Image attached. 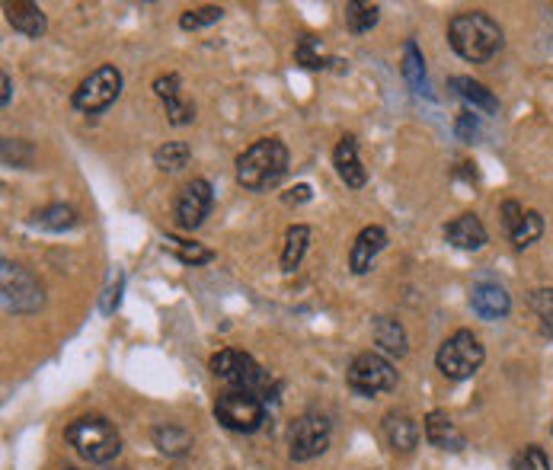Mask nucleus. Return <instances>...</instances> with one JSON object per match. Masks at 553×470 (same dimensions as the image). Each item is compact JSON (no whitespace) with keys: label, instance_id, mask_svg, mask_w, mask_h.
Instances as JSON below:
<instances>
[{"label":"nucleus","instance_id":"aec40b11","mask_svg":"<svg viewBox=\"0 0 553 470\" xmlns=\"http://www.w3.org/2000/svg\"><path fill=\"white\" fill-rule=\"evenodd\" d=\"M311 247V228L307 224H291L288 234H285V250H282V269L285 272H295L301 266V259Z\"/></svg>","mask_w":553,"mask_h":470},{"label":"nucleus","instance_id":"0eeeda50","mask_svg":"<svg viewBox=\"0 0 553 470\" xmlns=\"http://www.w3.org/2000/svg\"><path fill=\"white\" fill-rule=\"evenodd\" d=\"M215 416H218V423L224 429L250 435V432H256L259 426H263L266 407H263V400H259L256 394H250V391H227L215 403Z\"/></svg>","mask_w":553,"mask_h":470},{"label":"nucleus","instance_id":"4be33fe9","mask_svg":"<svg viewBox=\"0 0 553 470\" xmlns=\"http://www.w3.org/2000/svg\"><path fill=\"white\" fill-rule=\"evenodd\" d=\"M451 90H458V96H464V100L474 109H483V112H496L499 109L496 96L474 77H451Z\"/></svg>","mask_w":553,"mask_h":470},{"label":"nucleus","instance_id":"72a5a7b5","mask_svg":"<svg viewBox=\"0 0 553 470\" xmlns=\"http://www.w3.org/2000/svg\"><path fill=\"white\" fill-rule=\"evenodd\" d=\"M0 80H4V96H0V103H4V106H10V77L4 74V77H0Z\"/></svg>","mask_w":553,"mask_h":470},{"label":"nucleus","instance_id":"6ab92c4d","mask_svg":"<svg viewBox=\"0 0 553 470\" xmlns=\"http://www.w3.org/2000/svg\"><path fill=\"white\" fill-rule=\"evenodd\" d=\"M154 90H157L160 100L167 103V109H170V122H173V125H186V122L195 119V109L186 106V103H180V77H176V74L157 77Z\"/></svg>","mask_w":553,"mask_h":470},{"label":"nucleus","instance_id":"a211bd4d","mask_svg":"<svg viewBox=\"0 0 553 470\" xmlns=\"http://www.w3.org/2000/svg\"><path fill=\"white\" fill-rule=\"evenodd\" d=\"M384 435H387L390 448L403 451V455L419 445V426H416V419L406 416V413H387L384 416Z\"/></svg>","mask_w":553,"mask_h":470},{"label":"nucleus","instance_id":"b1692460","mask_svg":"<svg viewBox=\"0 0 553 470\" xmlns=\"http://www.w3.org/2000/svg\"><path fill=\"white\" fill-rule=\"evenodd\" d=\"M164 250L173 253V256H180L183 263H192V266H199V263H208V259H215V253H211L208 247H202V243L180 240V237H173V234L164 237Z\"/></svg>","mask_w":553,"mask_h":470},{"label":"nucleus","instance_id":"1a4fd4ad","mask_svg":"<svg viewBox=\"0 0 553 470\" xmlns=\"http://www.w3.org/2000/svg\"><path fill=\"white\" fill-rule=\"evenodd\" d=\"M330 448V419L320 413H304L295 419L288 432V455L291 461H311Z\"/></svg>","mask_w":553,"mask_h":470},{"label":"nucleus","instance_id":"f8f14e48","mask_svg":"<svg viewBox=\"0 0 553 470\" xmlns=\"http://www.w3.org/2000/svg\"><path fill=\"white\" fill-rule=\"evenodd\" d=\"M422 432H426V442L438 451H461L467 445L464 432L458 429V423L442 413V410H432L426 416V423H422Z\"/></svg>","mask_w":553,"mask_h":470},{"label":"nucleus","instance_id":"4468645a","mask_svg":"<svg viewBox=\"0 0 553 470\" xmlns=\"http://www.w3.org/2000/svg\"><path fill=\"white\" fill-rule=\"evenodd\" d=\"M384 247H387V231L378 228V224H371V228H365L359 237H355V243H352L349 269L355 275H365L371 269V263H374V256H378Z\"/></svg>","mask_w":553,"mask_h":470},{"label":"nucleus","instance_id":"393cba45","mask_svg":"<svg viewBox=\"0 0 553 470\" xmlns=\"http://www.w3.org/2000/svg\"><path fill=\"white\" fill-rule=\"evenodd\" d=\"M189 157H192V151H189L186 141H167L164 148L154 151V164H157L160 170L176 173V170H183V167L189 164Z\"/></svg>","mask_w":553,"mask_h":470},{"label":"nucleus","instance_id":"bb28decb","mask_svg":"<svg viewBox=\"0 0 553 470\" xmlns=\"http://www.w3.org/2000/svg\"><path fill=\"white\" fill-rule=\"evenodd\" d=\"M403 77L410 80L413 90H426V68H422V55H419V45L410 39L403 48Z\"/></svg>","mask_w":553,"mask_h":470},{"label":"nucleus","instance_id":"473e14b6","mask_svg":"<svg viewBox=\"0 0 553 470\" xmlns=\"http://www.w3.org/2000/svg\"><path fill=\"white\" fill-rule=\"evenodd\" d=\"M522 218H525V208L518 205V202H506V205H502V224H506L509 234L518 228V221H522Z\"/></svg>","mask_w":553,"mask_h":470},{"label":"nucleus","instance_id":"412c9836","mask_svg":"<svg viewBox=\"0 0 553 470\" xmlns=\"http://www.w3.org/2000/svg\"><path fill=\"white\" fill-rule=\"evenodd\" d=\"M374 343H378L387 355H406V330L394 317H378L374 320Z\"/></svg>","mask_w":553,"mask_h":470},{"label":"nucleus","instance_id":"f03ea898","mask_svg":"<svg viewBox=\"0 0 553 470\" xmlns=\"http://www.w3.org/2000/svg\"><path fill=\"white\" fill-rule=\"evenodd\" d=\"M288 173V148L279 138H263L237 157V183L250 192L275 189Z\"/></svg>","mask_w":553,"mask_h":470},{"label":"nucleus","instance_id":"7ed1b4c3","mask_svg":"<svg viewBox=\"0 0 553 470\" xmlns=\"http://www.w3.org/2000/svg\"><path fill=\"white\" fill-rule=\"evenodd\" d=\"M71 448H77L80 458H87L93 464H109L112 458H119L122 451V439L116 426L109 423L106 416H80L64 432Z\"/></svg>","mask_w":553,"mask_h":470},{"label":"nucleus","instance_id":"a878e982","mask_svg":"<svg viewBox=\"0 0 553 470\" xmlns=\"http://www.w3.org/2000/svg\"><path fill=\"white\" fill-rule=\"evenodd\" d=\"M154 442H157L160 451H164V455H183V451L192 445L189 432H186L183 426H173V423L160 426V429L154 432Z\"/></svg>","mask_w":553,"mask_h":470},{"label":"nucleus","instance_id":"5701e85b","mask_svg":"<svg viewBox=\"0 0 553 470\" xmlns=\"http://www.w3.org/2000/svg\"><path fill=\"white\" fill-rule=\"evenodd\" d=\"M381 16V7L378 4H362V0H349L346 4V29L355 32V36H362L368 32L374 23H378Z\"/></svg>","mask_w":553,"mask_h":470},{"label":"nucleus","instance_id":"39448f33","mask_svg":"<svg viewBox=\"0 0 553 470\" xmlns=\"http://www.w3.org/2000/svg\"><path fill=\"white\" fill-rule=\"evenodd\" d=\"M346 384H349V391L359 397H381L397 387V368L390 365L381 352H362L352 359L346 371Z\"/></svg>","mask_w":553,"mask_h":470},{"label":"nucleus","instance_id":"f704fd0d","mask_svg":"<svg viewBox=\"0 0 553 470\" xmlns=\"http://www.w3.org/2000/svg\"><path fill=\"white\" fill-rule=\"evenodd\" d=\"M71 470H74V467H71Z\"/></svg>","mask_w":553,"mask_h":470},{"label":"nucleus","instance_id":"2f4dec72","mask_svg":"<svg viewBox=\"0 0 553 470\" xmlns=\"http://www.w3.org/2000/svg\"><path fill=\"white\" fill-rule=\"evenodd\" d=\"M531 307L541 317H550L553 320V288H538V291H534V295H531Z\"/></svg>","mask_w":553,"mask_h":470},{"label":"nucleus","instance_id":"9d476101","mask_svg":"<svg viewBox=\"0 0 553 470\" xmlns=\"http://www.w3.org/2000/svg\"><path fill=\"white\" fill-rule=\"evenodd\" d=\"M211 202H215V192H211V183L208 180H192L180 189V199H176V224H180L183 231H195L202 228V221L208 218L211 212Z\"/></svg>","mask_w":553,"mask_h":470},{"label":"nucleus","instance_id":"c756f323","mask_svg":"<svg viewBox=\"0 0 553 470\" xmlns=\"http://www.w3.org/2000/svg\"><path fill=\"white\" fill-rule=\"evenodd\" d=\"M512 470H550V458L544 455V448L538 445H528L515 455Z\"/></svg>","mask_w":553,"mask_h":470},{"label":"nucleus","instance_id":"ddd939ff","mask_svg":"<svg viewBox=\"0 0 553 470\" xmlns=\"http://www.w3.org/2000/svg\"><path fill=\"white\" fill-rule=\"evenodd\" d=\"M470 307H474V314L483 320H502L512 311V298L502 285L483 282L474 288V295H470Z\"/></svg>","mask_w":553,"mask_h":470},{"label":"nucleus","instance_id":"7c9ffc66","mask_svg":"<svg viewBox=\"0 0 553 470\" xmlns=\"http://www.w3.org/2000/svg\"><path fill=\"white\" fill-rule=\"evenodd\" d=\"M224 16L221 7H199V10H186L180 16V26L189 32V29H202V26H211V23H218Z\"/></svg>","mask_w":553,"mask_h":470},{"label":"nucleus","instance_id":"9b49d317","mask_svg":"<svg viewBox=\"0 0 553 470\" xmlns=\"http://www.w3.org/2000/svg\"><path fill=\"white\" fill-rule=\"evenodd\" d=\"M4 307L10 314H32L42 307V288L29 272L4 263Z\"/></svg>","mask_w":553,"mask_h":470},{"label":"nucleus","instance_id":"f257e3e1","mask_svg":"<svg viewBox=\"0 0 553 470\" xmlns=\"http://www.w3.org/2000/svg\"><path fill=\"white\" fill-rule=\"evenodd\" d=\"M448 42L464 61L483 64L502 48V29L490 13L470 10V13H458L448 23Z\"/></svg>","mask_w":553,"mask_h":470},{"label":"nucleus","instance_id":"2eb2a0df","mask_svg":"<svg viewBox=\"0 0 553 470\" xmlns=\"http://www.w3.org/2000/svg\"><path fill=\"white\" fill-rule=\"evenodd\" d=\"M333 164H336L339 180H343L346 186L362 189V186L368 183V173H365L362 160H359V144H355V138H352V135H346L343 141L336 144V151H333Z\"/></svg>","mask_w":553,"mask_h":470},{"label":"nucleus","instance_id":"c85d7f7f","mask_svg":"<svg viewBox=\"0 0 553 470\" xmlns=\"http://www.w3.org/2000/svg\"><path fill=\"white\" fill-rule=\"evenodd\" d=\"M544 234V218L538 215V212H525V218L518 221V228L512 231V243L518 250H525V247H531L534 240H538Z\"/></svg>","mask_w":553,"mask_h":470},{"label":"nucleus","instance_id":"6e6552de","mask_svg":"<svg viewBox=\"0 0 553 470\" xmlns=\"http://www.w3.org/2000/svg\"><path fill=\"white\" fill-rule=\"evenodd\" d=\"M122 93V74L112 68V64H103V68H96L84 84L74 90V109L87 112V116H96V112L109 109L112 103L119 100Z\"/></svg>","mask_w":553,"mask_h":470},{"label":"nucleus","instance_id":"cd10ccee","mask_svg":"<svg viewBox=\"0 0 553 470\" xmlns=\"http://www.w3.org/2000/svg\"><path fill=\"white\" fill-rule=\"evenodd\" d=\"M74 208L68 205H48L42 212H36V224L39 228H48V231H64V228H74Z\"/></svg>","mask_w":553,"mask_h":470},{"label":"nucleus","instance_id":"423d86ee","mask_svg":"<svg viewBox=\"0 0 553 470\" xmlns=\"http://www.w3.org/2000/svg\"><path fill=\"white\" fill-rule=\"evenodd\" d=\"M211 371H215L218 381L231 384L234 391H250L259 397L269 387L266 371L240 349H221L218 355H211Z\"/></svg>","mask_w":553,"mask_h":470},{"label":"nucleus","instance_id":"f3484780","mask_svg":"<svg viewBox=\"0 0 553 470\" xmlns=\"http://www.w3.org/2000/svg\"><path fill=\"white\" fill-rule=\"evenodd\" d=\"M445 240L458 250H480L486 243V228L477 215H461L445 228Z\"/></svg>","mask_w":553,"mask_h":470},{"label":"nucleus","instance_id":"dca6fc26","mask_svg":"<svg viewBox=\"0 0 553 470\" xmlns=\"http://www.w3.org/2000/svg\"><path fill=\"white\" fill-rule=\"evenodd\" d=\"M4 10H7V20L16 32H23V36H29V39L45 36L48 23H45V13L36 4H29V0H7Z\"/></svg>","mask_w":553,"mask_h":470},{"label":"nucleus","instance_id":"20e7f679","mask_svg":"<svg viewBox=\"0 0 553 470\" xmlns=\"http://www.w3.org/2000/svg\"><path fill=\"white\" fill-rule=\"evenodd\" d=\"M483 359H486V352H483L480 339L470 330H458L454 336H448L442 346H438L435 365L448 381H467L480 371Z\"/></svg>","mask_w":553,"mask_h":470}]
</instances>
